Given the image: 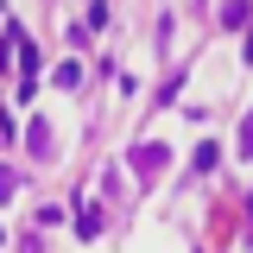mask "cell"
Instances as JSON below:
<instances>
[{"label":"cell","mask_w":253,"mask_h":253,"mask_svg":"<svg viewBox=\"0 0 253 253\" xmlns=\"http://www.w3.org/2000/svg\"><path fill=\"white\" fill-rule=\"evenodd\" d=\"M241 146H247V158H253V121H247V133H241Z\"/></svg>","instance_id":"1"}]
</instances>
